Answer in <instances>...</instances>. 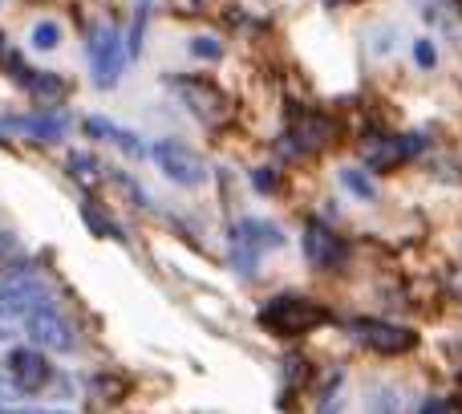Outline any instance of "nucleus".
<instances>
[{"instance_id":"1","label":"nucleus","mask_w":462,"mask_h":414,"mask_svg":"<svg viewBox=\"0 0 462 414\" xmlns=\"http://www.w3.org/2000/svg\"><path fill=\"white\" fill-rule=\"evenodd\" d=\"M328 321V309L309 296H272L260 309V325L272 337H304Z\"/></svg>"},{"instance_id":"2","label":"nucleus","mask_w":462,"mask_h":414,"mask_svg":"<svg viewBox=\"0 0 462 414\" xmlns=\"http://www.w3.org/2000/svg\"><path fill=\"white\" fill-rule=\"evenodd\" d=\"M227 240H231V264H236L239 277H255L263 256L276 252V248H284L280 228L268 223V220H239Z\"/></svg>"},{"instance_id":"3","label":"nucleus","mask_w":462,"mask_h":414,"mask_svg":"<svg viewBox=\"0 0 462 414\" xmlns=\"http://www.w3.org/2000/svg\"><path fill=\"white\" fill-rule=\"evenodd\" d=\"M167 86L175 89L179 102H183L187 110L203 122V127H224V122L231 118V98L216 86V81L191 78V73H183V78H179V73H171Z\"/></svg>"},{"instance_id":"4","label":"nucleus","mask_w":462,"mask_h":414,"mask_svg":"<svg viewBox=\"0 0 462 414\" xmlns=\"http://www.w3.org/2000/svg\"><path fill=\"white\" fill-rule=\"evenodd\" d=\"M89 65H94L97 89H110L126 70V49H122V33L114 24H97L89 33Z\"/></svg>"},{"instance_id":"5","label":"nucleus","mask_w":462,"mask_h":414,"mask_svg":"<svg viewBox=\"0 0 462 414\" xmlns=\"http://www.w3.org/2000/svg\"><path fill=\"white\" fill-rule=\"evenodd\" d=\"M146 155H151V159L162 167V175L175 179V183H183V187H203V183H208V163H203L191 146L175 143V138L154 143Z\"/></svg>"},{"instance_id":"6","label":"nucleus","mask_w":462,"mask_h":414,"mask_svg":"<svg viewBox=\"0 0 462 414\" xmlns=\"http://www.w3.org/2000/svg\"><path fill=\"white\" fill-rule=\"evenodd\" d=\"M349 334L357 337V345H365V350L382 353V358H398V353L414 350L418 345V334L406 325H393V321H349Z\"/></svg>"},{"instance_id":"7","label":"nucleus","mask_w":462,"mask_h":414,"mask_svg":"<svg viewBox=\"0 0 462 414\" xmlns=\"http://www.w3.org/2000/svg\"><path fill=\"white\" fill-rule=\"evenodd\" d=\"M5 374H8V382L16 386V394H37L53 382V366H49V358L37 345H13Z\"/></svg>"},{"instance_id":"8","label":"nucleus","mask_w":462,"mask_h":414,"mask_svg":"<svg viewBox=\"0 0 462 414\" xmlns=\"http://www.w3.org/2000/svg\"><path fill=\"white\" fill-rule=\"evenodd\" d=\"M422 146H426L422 135H377L369 143H361V155H365L369 171H393L406 159L422 155Z\"/></svg>"},{"instance_id":"9","label":"nucleus","mask_w":462,"mask_h":414,"mask_svg":"<svg viewBox=\"0 0 462 414\" xmlns=\"http://www.w3.org/2000/svg\"><path fill=\"white\" fill-rule=\"evenodd\" d=\"M24 334L41 345V350H53V353H69L78 350L73 342V329L65 325V317L53 309V305H37V309L24 313Z\"/></svg>"},{"instance_id":"10","label":"nucleus","mask_w":462,"mask_h":414,"mask_svg":"<svg viewBox=\"0 0 462 414\" xmlns=\"http://www.w3.org/2000/svg\"><path fill=\"white\" fill-rule=\"evenodd\" d=\"M345 256H349L345 236H337L328 223L309 220V228H304V260H309L312 268H320V272H333V268H341L345 264Z\"/></svg>"},{"instance_id":"11","label":"nucleus","mask_w":462,"mask_h":414,"mask_svg":"<svg viewBox=\"0 0 462 414\" xmlns=\"http://www.w3.org/2000/svg\"><path fill=\"white\" fill-rule=\"evenodd\" d=\"M328 138H333V122H328L325 114H317V110H288L284 143L292 146L296 155L320 151V146H328Z\"/></svg>"},{"instance_id":"12","label":"nucleus","mask_w":462,"mask_h":414,"mask_svg":"<svg viewBox=\"0 0 462 414\" xmlns=\"http://www.w3.org/2000/svg\"><path fill=\"white\" fill-rule=\"evenodd\" d=\"M37 305H49V288L41 285L37 277H29V272H21V277L5 280L0 285V313H29L37 309Z\"/></svg>"},{"instance_id":"13","label":"nucleus","mask_w":462,"mask_h":414,"mask_svg":"<svg viewBox=\"0 0 462 414\" xmlns=\"http://www.w3.org/2000/svg\"><path fill=\"white\" fill-rule=\"evenodd\" d=\"M86 135H94V138H110V143H114V146H122L126 155H134V159H146V146L138 143V135H130V130L114 127V122H106V118H89V122H86Z\"/></svg>"},{"instance_id":"14","label":"nucleus","mask_w":462,"mask_h":414,"mask_svg":"<svg viewBox=\"0 0 462 414\" xmlns=\"http://www.w3.org/2000/svg\"><path fill=\"white\" fill-rule=\"evenodd\" d=\"M146 16H151V0H138V8H134V29H130V45H126V57H138V49H143Z\"/></svg>"},{"instance_id":"15","label":"nucleus","mask_w":462,"mask_h":414,"mask_svg":"<svg viewBox=\"0 0 462 414\" xmlns=\"http://www.w3.org/2000/svg\"><path fill=\"white\" fill-rule=\"evenodd\" d=\"M341 183H345V192H353L357 200H374L377 195V187L365 179V171H341Z\"/></svg>"},{"instance_id":"16","label":"nucleus","mask_w":462,"mask_h":414,"mask_svg":"<svg viewBox=\"0 0 462 414\" xmlns=\"http://www.w3.org/2000/svg\"><path fill=\"white\" fill-rule=\"evenodd\" d=\"M57 41H61V29H57L53 21H37V24H32V45H37V49H57Z\"/></svg>"},{"instance_id":"17","label":"nucleus","mask_w":462,"mask_h":414,"mask_svg":"<svg viewBox=\"0 0 462 414\" xmlns=\"http://www.w3.org/2000/svg\"><path fill=\"white\" fill-rule=\"evenodd\" d=\"M81 215H86V223H89V228L97 231V236H118V240H122V231L114 228V223L106 220L102 212H97V203H86V207H81Z\"/></svg>"},{"instance_id":"18","label":"nucleus","mask_w":462,"mask_h":414,"mask_svg":"<svg viewBox=\"0 0 462 414\" xmlns=\"http://www.w3.org/2000/svg\"><path fill=\"white\" fill-rule=\"evenodd\" d=\"M191 53L199 57V61H219V57H224V45H219L216 37H191Z\"/></svg>"},{"instance_id":"19","label":"nucleus","mask_w":462,"mask_h":414,"mask_svg":"<svg viewBox=\"0 0 462 414\" xmlns=\"http://www.w3.org/2000/svg\"><path fill=\"white\" fill-rule=\"evenodd\" d=\"M414 61L422 65V70H430L434 65V45L430 41H414Z\"/></svg>"},{"instance_id":"20","label":"nucleus","mask_w":462,"mask_h":414,"mask_svg":"<svg viewBox=\"0 0 462 414\" xmlns=\"http://www.w3.org/2000/svg\"><path fill=\"white\" fill-rule=\"evenodd\" d=\"M13 334H16V329L8 325L5 317H0V350H8V345H13Z\"/></svg>"},{"instance_id":"21","label":"nucleus","mask_w":462,"mask_h":414,"mask_svg":"<svg viewBox=\"0 0 462 414\" xmlns=\"http://www.w3.org/2000/svg\"><path fill=\"white\" fill-rule=\"evenodd\" d=\"M418 414H447V402H442V399H426V407Z\"/></svg>"},{"instance_id":"22","label":"nucleus","mask_w":462,"mask_h":414,"mask_svg":"<svg viewBox=\"0 0 462 414\" xmlns=\"http://www.w3.org/2000/svg\"><path fill=\"white\" fill-rule=\"evenodd\" d=\"M255 187H260V192H272V171H255Z\"/></svg>"},{"instance_id":"23","label":"nucleus","mask_w":462,"mask_h":414,"mask_svg":"<svg viewBox=\"0 0 462 414\" xmlns=\"http://www.w3.org/2000/svg\"><path fill=\"white\" fill-rule=\"evenodd\" d=\"M0 414H65V410H21V407H5L0 402Z\"/></svg>"},{"instance_id":"24","label":"nucleus","mask_w":462,"mask_h":414,"mask_svg":"<svg viewBox=\"0 0 462 414\" xmlns=\"http://www.w3.org/2000/svg\"><path fill=\"white\" fill-rule=\"evenodd\" d=\"M8 61V41H5V33H0V65Z\"/></svg>"},{"instance_id":"25","label":"nucleus","mask_w":462,"mask_h":414,"mask_svg":"<svg viewBox=\"0 0 462 414\" xmlns=\"http://www.w3.org/2000/svg\"><path fill=\"white\" fill-rule=\"evenodd\" d=\"M5 248H8V240H5V236H0V252H5Z\"/></svg>"},{"instance_id":"26","label":"nucleus","mask_w":462,"mask_h":414,"mask_svg":"<svg viewBox=\"0 0 462 414\" xmlns=\"http://www.w3.org/2000/svg\"><path fill=\"white\" fill-rule=\"evenodd\" d=\"M195 5H199V0H195Z\"/></svg>"}]
</instances>
